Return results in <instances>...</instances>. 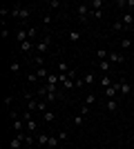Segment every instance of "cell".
<instances>
[{
    "instance_id": "1",
    "label": "cell",
    "mask_w": 134,
    "mask_h": 149,
    "mask_svg": "<svg viewBox=\"0 0 134 149\" xmlns=\"http://www.w3.org/2000/svg\"><path fill=\"white\" fill-rule=\"evenodd\" d=\"M11 16L18 18L20 22H27L29 16H32V7H20V5H13L11 7Z\"/></svg>"
},
{
    "instance_id": "2",
    "label": "cell",
    "mask_w": 134,
    "mask_h": 149,
    "mask_svg": "<svg viewBox=\"0 0 134 149\" xmlns=\"http://www.w3.org/2000/svg\"><path fill=\"white\" fill-rule=\"evenodd\" d=\"M49 45H51V38H49V36H45L43 40H38V42H36V47H34V49L38 51V56H45V51L49 49Z\"/></svg>"
},
{
    "instance_id": "3",
    "label": "cell",
    "mask_w": 134,
    "mask_h": 149,
    "mask_svg": "<svg viewBox=\"0 0 134 149\" xmlns=\"http://www.w3.org/2000/svg\"><path fill=\"white\" fill-rule=\"evenodd\" d=\"M76 13H78V18H81V22H87L89 13H92V7H89V5H78Z\"/></svg>"
},
{
    "instance_id": "4",
    "label": "cell",
    "mask_w": 134,
    "mask_h": 149,
    "mask_svg": "<svg viewBox=\"0 0 134 149\" xmlns=\"http://www.w3.org/2000/svg\"><path fill=\"white\" fill-rule=\"evenodd\" d=\"M107 60H109V62H116V65H123V62H125V56H123V54H119V51H109Z\"/></svg>"
},
{
    "instance_id": "5",
    "label": "cell",
    "mask_w": 134,
    "mask_h": 149,
    "mask_svg": "<svg viewBox=\"0 0 134 149\" xmlns=\"http://www.w3.org/2000/svg\"><path fill=\"white\" fill-rule=\"evenodd\" d=\"M16 40H18L20 45H22V42H27V40H29V31H27L25 27H20V29L16 31Z\"/></svg>"
},
{
    "instance_id": "6",
    "label": "cell",
    "mask_w": 134,
    "mask_h": 149,
    "mask_svg": "<svg viewBox=\"0 0 134 149\" xmlns=\"http://www.w3.org/2000/svg\"><path fill=\"white\" fill-rule=\"evenodd\" d=\"M105 107H107V111L116 113V111H119V100H116V98H107V102H105Z\"/></svg>"
},
{
    "instance_id": "7",
    "label": "cell",
    "mask_w": 134,
    "mask_h": 149,
    "mask_svg": "<svg viewBox=\"0 0 134 149\" xmlns=\"http://www.w3.org/2000/svg\"><path fill=\"white\" fill-rule=\"evenodd\" d=\"M34 74H36V78H38V80H47V76H49V69H47V67H38L36 71H34Z\"/></svg>"
},
{
    "instance_id": "8",
    "label": "cell",
    "mask_w": 134,
    "mask_h": 149,
    "mask_svg": "<svg viewBox=\"0 0 134 149\" xmlns=\"http://www.w3.org/2000/svg\"><path fill=\"white\" fill-rule=\"evenodd\" d=\"M121 20H123V25L128 27V31L134 27V16H132V13H123V18H121Z\"/></svg>"
},
{
    "instance_id": "9",
    "label": "cell",
    "mask_w": 134,
    "mask_h": 149,
    "mask_svg": "<svg viewBox=\"0 0 134 149\" xmlns=\"http://www.w3.org/2000/svg\"><path fill=\"white\" fill-rule=\"evenodd\" d=\"M38 111L40 113H47V111H49V102H47L45 98H38Z\"/></svg>"
},
{
    "instance_id": "10",
    "label": "cell",
    "mask_w": 134,
    "mask_h": 149,
    "mask_svg": "<svg viewBox=\"0 0 134 149\" xmlns=\"http://www.w3.org/2000/svg\"><path fill=\"white\" fill-rule=\"evenodd\" d=\"M25 129H27V131H36V129H38V123H36L34 118L25 120Z\"/></svg>"
},
{
    "instance_id": "11",
    "label": "cell",
    "mask_w": 134,
    "mask_h": 149,
    "mask_svg": "<svg viewBox=\"0 0 134 149\" xmlns=\"http://www.w3.org/2000/svg\"><path fill=\"white\" fill-rule=\"evenodd\" d=\"M34 47H36V42H32V40H27V42H22V45H20V51H22V54H27V51H32Z\"/></svg>"
},
{
    "instance_id": "12",
    "label": "cell",
    "mask_w": 134,
    "mask_h": 149,
    "mask_svg": "<svg viewBox=\"0 0 134 149\" xmlns=\"http://www.w3.org/2000/svg\"><path fill=\"white\" fill-rule=\"evenodd\" d=\"M45 82H47V85H56V82H60V74H49Z\"/></svg>"
},
{
    "instance_id": "13",
    "label": "cell",
    "mask_w": 134,
    "mask_h": 149,
    "mask_svg": "<svg viewBox=\"0 0 134 149\" xmlns=\"http://www.w3.org/2000/svg\"><path fill=\"white\" fill-rule=\"evenodd\" d=\"M101 85H103V87H105V89H107V87H112L114 82H112V78H109L107 74H103V76H101Z\"/></svg>"
},
{
    "instance_id": "14",
    "label": "cell",
    "mask_w": 134,
    "mask_h": 149,
    "mask_svg": "<svg viewBox=\"0 0 134 149\" xmlns=\"http://www.w3.org/2000/svg\"><path fill=\"white\" fill-rule=\"evenodd\" d=\"M94 102H96V96H94V93H87V96H85V102H83V105H85V107H92Z\"/></svg>"
},
{
    "instance_id": "15",
    "label": "cell",
    "mask_w": 134,
    "mask_h": 149,
    "mask_svg": "<svg viewBox=\"0 0 134 149\" xmlns=\"http://www.w3.org/2000/svg\"><path fill=\"white\" fill-rule=\"evenodd\" d=\"M130 93V85L125 82V78H121V96H128Z\"/></svg>"
},
{
    "instance_id": "16",
    "label": "cell",
    "mask_w": 134,
    "mask_h": 149,
    "mask_svg": "<svg viewBox=\"0 0 134 149\" xmlns=\"http://www.w3.org/2000/svg\"><path fill=\"white\" fill-rule=\"evenodd\" d=\"M58 147V136H49V143H47V149H56Z\"/></svg>"
},
{
    "instance_id": "17",
    "label": "cell",
    "mask_w": 134,
    "mask_h": 149,
    "mask_svg": "<svg viewBox=\"0 0 134 149\" xmlns=\"http://www.w3.org/2000/svg\"><path fill=\"white\" fill-rule=\"evenodd\" d=\"M103 5H105V2H103V0H94V2H92V9H94V11H103Z\"/></svg>"
},
{
    "instance_id": "18",
    "label": "cell",
    "mask_w": 134,
    "mask_h": 149,
    "mask_svg": "<svg viewBox=\"0 0 134 149\" xmlns=\"http://www.w3.org/2000/svg\"><path fill=\"white\" fill-rule=\"evenodd\" d=\"M107 56H109L107 49H98L96 51V58H98V60H107Z\"/></svg>"
},
{
    "instance_id": "19",
    "label": "cell",
    "mask_w": 134,
    "mask_h": 149,
    "mask_svg": "<svg viewBox=\"0 0 134 149\" xmlns=\"http://www.w3.org/2000/svg\"><path fill=\"white\" fill-rule=\"evenodd\" d=\"M54 118H56V113L51 111V109L47 113H43V120H45V123H54Z\"/></svg>"
},
{
    "instance_id": "20",
    "label": "cell",
    "mask_w": 134,
    "mask_h": 149,
    "mask_svg": "<svg viewBox=\"0 0 134 149\" xmlns=\"http://www.w3.org/2000/svg\"><path fill=\"white\" fill-rule=\"evenodd\" d=\"M123 29H128V27L123 25V20H116L114 25H112V31H123Z\"/></svg>"
},
{
    "instance_id": "21",
    "label": "cell",
    "mask_w": 134,
    "mask_h": 149,
    "mask_svg": "<svg viewBox=\"0 0 134 149\" xmlns=\"http://www.w3.org/2000/svg\"><path fill=\"white\" fill-rule=\"evenodd\" d=\"M9 69H11V74H18V71H20V60H11Z\"/></svg>"
},
{
    "instance_id": "22",
    "label": "cell",
    "mask_w": 134,
    "mask_h": 149,
    "mask_svg": "<svg viewBox=\"0 0 134 149\" xmlns=\"http://www.w3.org/2000/svg\"><path fill=\"white\" fill-rule=\"evenodd\" d=\"M83 78V85H92L94 82V74H85V76H81Z\"/></svg>"
},
{
    "instance_id": "23",
    "label": "cell",
    "mask_w": 134,
    "mask_h": 149,
    "mask_svg": "<svg viewBox=\"0 0 134 149\" xmlns=\"http://www.w3.org/2000/svg\"><path fill=\"white\" fill-rule=\"evenodd\" d=\"M69 40L72 42H78L81 40V31H69Z\"/></svg>"
},
{
    "instance_id": "24",
    "label": "cell",
    "mask_w": 134,
    "mask_h": 149,
    "mask_svg": "<svg viewBox=\"0 0 134 149\" xmlns=\"http://www.w3.org/2000/svg\"><path fill=\"white\" fill-rule=\"evenodd\" d=\"M130 47H132V40H130V38H123L121 40V49L125 51V49H130Z\"/></svg>"
},
{
    "instance_id": "25",
    "label": "cell",
    "mask_w": 134,
    "mask_h": 149,
    "mask_svg": "<svg viewBox=\"0 0 134 149\" xmlns=\"http://www.w3.org/2000/svg\"><path fill=\"white\" fill-rule=\"evenodd\" d=\"M38 143L47 147V143H49V134H40V136H38Z\"/></svg>"
},
{
    "instance_id": "26",
    "label": "cell",
    "mask_w": 134,
    "mask_h": 149,
    "mask_svg": "<svg viewBox=\"0 0 134 149\" xmlns=\"http://www.w3.org/2000/svg\"><path fill=\"white\" fill-rule=\"evenodd\" d=\"M98 65H101V71H103V74H107V71H109V60H101Z\"/></svg>"
},
{
    "instance_id": "27",
    "label": "cell",
    "mask_w": 134,
    "mask_h": 149,
    "mask_svg": "<svg viewBox=\"0 0 134 149\" xmlns=\"http://www.w3.org/2000/svg\"><path fill=\"white\" fill-rule=\"evenodd\" d=\"M58 71H60V74H67V71H69V67H67L63 60H58Z\"/></svg>"
},
{
    "instance_id": "28",
    "label": "cell",
    "mask_w": 134,
    "mask_h": 149,
    "mask_svg": "<svg viewBox=\"0 0 134 149\" xmlns=\"http://www.w3.org/2000/svg\"><path fill=\"white\" fill-rule=\"evenodd\" d=\"M83 123H85V116H81V113H78L76 118H74V125H76V127H81Z\"/></svg>"
},
{
    "instance_id": "29",
    "label": "cell",
    "mask_w": 134,
    "mask_h": 149,
    "mask_svg": "<svg viewBox=\"0 0 134 149\" xmlns=\"http://www.w3.org/2000/svg\"><path fill=\"white\" fill-rule=\"evenodd\" d=\"M34 62H36L38 67H45V56H36V58H34Z\"/></svg>"
},
{
    "instance_id": "30",
    "label": "cell",
    "mask_w": 134,
    "mask_h": 149,
    "mask_svg": "<svg viewBox=\"0 0 134 149\" xmlns=\"http://www.w3.org/2000/svg\"><path fill=\"white\" fill-rule=\"evenodd\" d=\"M56 98H58V93H47V96H45V100H47V102H54Z\"/></svg>"
},
{
    "instance_id": "31",
    "label": "cell",
    "mask_w": 134,
    "mask_h": 149,
    "mask_svg": "<svg viewBox=\"0 0 134 149\" xmlns=\"http://www.w3.org/2000/svg\"><path fill=\"white\" fill-rule=\"evenodd\" d=\"M27 31H29V40L34 42V38H36V27H29Z\"/></svg>"
},
{
    "instance_id": "32",
    "label": "cell",
    "mask_w": 134,
    "mask_h": 149,
    "mask_svg": "<svg viewBox=\"0 0 134 149\" xmlns=\"http://www.w3.org/2000/svg\"><path fill=\"white\" fill-rule=\"evenodd\" d=\"M58 140H67V131H58Z\"/></svg>"
},
{
    "instance_id": "33",
    "label": "cell",
    "mask_w": 134,
    "mask_h": 149,
    "mask_svg": "<svg viewBox=\"0 0 134 149\" xmlns=\"http://www.w3.org/2000/svg\"><path fill=\"white\" fill-rule=\"evenodd\" d=\"M87 113H89V107L83 105V107H81V116H87Z\"/></svg>"
},
{
    "instance_id": "34",
    "label": "cell",
    "mask_w": 134,
    "mask_h": 149,
    "mask_svg": "<svg viewBox=\"0 0 134 149\" xmlns=\"http://www.w3.org/2000/svg\"><path fill=\"white\" fill-rule=\"evenodd\" d=\"M47 5H49L51 9H54V7H60V2H56V0H49V2H47Z\"/></svg>"
},
{
    "instance_id": "35",
    "label": "cell",
    "mask_w": 134,
    "mask_h": 149,
    "mask_svg": "<svg viewBox=\"0 0 134 149\" xmlns=\"http://www.w3.org/2000/svg\"><path fill=\"white\" fill-rule=\"evenodd\" d=\"M27 80H29V82H36L38 78H36V74H29V76H27Z\"/></svg>"
},
{
    "instance_id": "36",
    "label": "cell",
    "mask_w": 134,
    "mask_h": 149,
    "mask_svg": "<svg viewBox=\"0 0 134 149\" xmlns=\"http://www.w3.org/2000/svg\"><path fill=\"white\" fill-rule=\"evenodd\" d=\"M130 31H132V38H134V27H132V29H130Z\"/></svg>"
}]
</instances>
